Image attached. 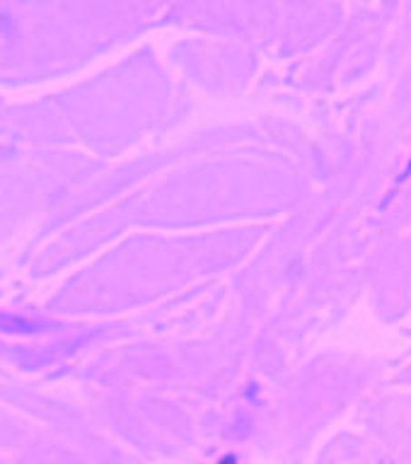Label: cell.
I'll use <instances>...</instances> for the list:
<instances>
[{
    "instance_id": "obj_1",
    "label": "cell",
    "mask_w": 411,
    "mask_h": 464,
    "mask_svg": "<svg viewBox=\"0 0 411 464\" xmlns=\"http://www.w3.org/2000/svg\"><path fill=\"white\" fill-rule=\"evenodd\" d=\"M218 464H238V462H235V459H230V457H228V459H223V462H218Z\"/></svg>"
}]
</instances>
